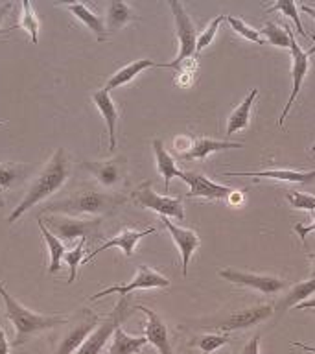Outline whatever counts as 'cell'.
<instances>
[{
    "label": "cell",
    "instance_id": "cell-8",
    "mask_svg": "<svg viewBox=\"0 0 315 354\" xmlns=\"http://www.w3.org/2000/svg\"><path fill=\"white\" fill-rule=\"evenodd\" d=\"M50 232L59 240H76V238H99V223L102 220H87V218H74V216L55 214L46 218Z\"/></svg>",
    "mask_w": 315,
    "mask_h": 354
},
{
    "label": "cell",
    "instance_id": "cell-47",
    "mask_svg": "<svg viewBox=\"0 0 315 354\" xmlns=\"http://www.w3.org/2000/svg\"><path fill=\"white\" fill-rule=\"evenodd\" d=\"M309 254V253H308ZM309 259L314 260V275H315V254H309Z\"/></svg>",
    "mask_w": 315,
    "mask_h": 354
},
{
    "label": "cell",
    "instance_id": "cell-3",
    "mask_svg": "<svg viewBox=\"0 0 315 354\" xmlns=\"http://www.w3.org/2000/svg\"><path fill=\"white\" fill-rule=\"evenodd\" d=\"M126 203V198L120 194H104L98 190H82L70 198L50 203L44 212L46 214H65L82 218V216H107L113 214L120 205Z\"/></svg>",
    "mask_w": 315,
    "mask_h": 354
},
{
    "label": "cell",
    "instance_id": "cell-30",
    "mask_svg": "<svg viewBox=\"0 0 315 354\" xmlns=\"http://www.w3.org/2000/svg\"><path fill=\"white\" fill-rule=\"evenodd\" d=\"M260 35L265 37L267 43H271L273 46H278V48H289L292 44V35H289V24H286L284 28H280L276 22L267 21L264 24V28L260 30Z\"/></svg>",
    "mask_w": 315,
    "mask_h": 354
},
{
    "label": "cell",
    "instance_id": "cell-13",
    "mask_svg": "<svg viewBox=\"0 0 315 354\" xmlns=\"http://www.w3.org/2000/svg\"><path fill=\"white\" fill-rule=\"evenodd\" d=\"M181 181H184L190 187L187 198H201L204 201H220V199H227L234 190L231 187L220 185V183L210 181L209 177L199 174V171H182Z\"/></svg>",
    "mask_w": 315,
    "mask_h": 354
},
{
    "label": "cell",
    "instance_id": "cell-32",
    "mask_svg": "<svg viewBox=\"0 0 315 354\" xmlns=\"http://www.w3.org/2000/svg\"><path fill=\"white\" fill-rule=\"evenodd\" d=\"M13 28H22L30 33L32 43L39 41V19L33 11V6L30 2H21V17H19V24Z\"/></svg>",
    "mask_w": 315,
    "mask_h": 354
},
{
    "label": "cell",
    "instance_id": "cell-29",
    "mask_svg": "<svg viewBox=\"0 0 315 354\" xmlns=\"http://www.w3.org/2000/svg\"><path fill=\"white\" fill-rule=\"evenodd\" d=\"M30 166L19 162H0V188H15L24 183Z\"/></svg>",
    "mask_w": 315,
    "mask_h": 354
},
{
    "label": "cell",
    "instance_id": "cell-31",
    "mask_svg": "<svg viewBox=\"0 0 315 354\" xmlns=\"http://www.w3.org/2000/svg\"><path fill=\"white\" fill-rule=\"evenodd\" d=\"M231 342L229 334H203V336L193 337L188 342V345L193 348H199L203 354H212L218 348L225 347L227 343Z\"/></svg>",
    "mask_w": 315,
    "mask_h": 354
},
{
    "label": "cell",
    "instance_id": "cell-39",
    "mask_svg": "<svg viewBox=\"0 0 315 354\" xmlns=\"http://www.w3.org/2000/svg\"><path fill=\"white\" fill-rule=\"evenodd\" d=\"M260 334H254L247 342V345L240 351V354H260Z\"/></svg>",
    "mask_w": 315,
    "mask_h": 354
},
{
    "label": "cell",
    "instance_id": "cell-28",
    "mask_svg": "<svg viewBox=\"0 0 315 354\" xmlns=\"http://www.w3.org/2000/svg\"><path fill=\"white\" fill-rule=\"evenodd\" d=\"M39 229H41V232H43L44 242H46V245H48V254H50L48 273L52 275V273L61 270V260H63V254L66 253V249L59 238L50 232V229L46 227L44 220H41V218H39Z\"/></svg>",
    "mask_w": 315,
    "mask_h": 354
},
{
    "label": "cell",
    "instance_id": "cell-40",
    "mask_svg": "<svg viewBox=\"0 0 315 354\" xmlns=\"http://www.w3.org/2000/svg\"><path fill=\"white\" fill-rule=\"evenodd\" d=\"M312 216H314V223H312V225H303V223H297V225H295V232L303 238L304 245H306V234L315 231V210H312Z\"/></svg>",
    "mask_w": 315,
    "mask_h": 354
},
{
    "label": "cell",
    "instance_id": "cell-27",
    "mask_svg": "<svg viewBox=\"0 0 315 354\" xmlns=\"http://www.w3.org/2000/svg\"><path fill=\"white\" fill-rule=\"evenodd\" d=\"M149 66H160V65L151 59L133 61V63H129V65L122 66L120 71H116L115 74L109 77V82H107V87L105 88H107V91H111V88L122 87V85H126V83L133 82V80H135V76H138L140 72L146 71V68H149Z\"/></svg>",
    "mask_w": 315,
    "mask_h": 354
},
{
    "label": "cell",
    "instance_id": "cell-25",
    "mask_svg": "<svg viewBox=\"0 0 315 354\" xmlns=\"http://www.w3.org/2000/svg\"><path fill=\"white\" fill-rule=\"evenodd\" d=\"M258 96V88H251V93L242 100V104L238 105L236 109L232 111L229 116V124H227V135L242 131L249 126V118H251V109H253L254 100Z\"/></svg>",
    "mask_w": 315,
    "mask_h": 354
},
{
    "label": "cell",
    "instance_id": "cell-14",
    "mask_svg": "<svg viewBox=\"0 0 315 354\" xmlns=\"http://www.w3.org/2000/svg\"><path fill=\"white\" fill-rule=\"evenodd\" d=\"M83 168H87V170L96 177V181H98L102 187L107 188L118 187L120 183H124L127 174V162L124 157L96 160V162L87 160V162H83Z\"/></svg>",
    "mask_w": 315,
    "mask_h": 354
},
{
    "label": "cell",
    "instance_id": "cell-21",
    "mask_svg": "<svg viewBox=\"0 0 315 354\" xmlns=\"http://www.w3.org/2000/svg\"><path fill=\"white\" fill-rule=\"evenodd\" d=\"M151 146H153L155 159H157V168H159L160 176H162V179H164V188H166V192H168L171 179H181L182 170H179L175 159L166 151L162 140L155 138L153 142H151Z\"/></svg>",
    "mask_w": 315,
    "mask_h": 354
},
{
    "label": "cell",
    "instance_id": "cell-1",
    "mask_svg": "<svg viewBox=\"0 0 315 354\" xmlns=\"http://www.w3.org/2000/svg\"><path fill=\"white\" fill-rule=\"evenodd\" d=\"M68 174H70V159H68V155H66V149L57 148L55 149V153L52 155V159L48 160V165L44 166V170L41 171V176L30 185L26 196H24L21 203L13 209V212L10 214L8 221H10V223H15L24 212L33 209V207L37 203H41L43 199L54 196V194L66 183Z\"/></svg>",
    "mask_w": 315,
    "mask_h": 354
},
{
    "label": "cell",
    "instance_id": "cell-15",
    "mask_svg": "<svg viewBox=\"0 0 315 354\" xmlns=\"http://www.w3.org/2000/svg\"><path fill=\"white\" fill-rule=\"evenodd\" d=\"M135 308L142 310L146 317H148L146 332H144V336L148 339V345H153L159 351V354H173V347H171L170 342V332H168V326L162 321V317L155 310L148 308V306H142V304H138Z\"/></svg>",
    "mask_w": 315,
    "mask_h": 354
},
{
    "label": "cell",
    "instance_id": "cell-34",
    "mask_svg": "<svg viewBox=\"0 0 315 354\" xmlns=\"http://www.w3.org/2000/svg\"><path fill=\"white\" fill-rule=\"evenodd\" d=\"M225 21L231 24L232 30H234V32L240 35V37L247 39V41H251V43L264 44V37L260 35L258 30H254V28H251L249 24H245L242 19H238V17H232V15H227Z\"/></svg>",
    "mask_w": 315,
    "mask_h": 354
},
{
    "label": "cell",
    "instance_id": "cell-16",
    "mask_svg": "<svg viewBox=\"0 0 315 354\" xmlns=\"http://www.w3.org/2000/svg\"><path fill=\"white\" fill-rule=\"evenodd\" d=\"M160 221L162 225L170 231L173 242L177 243V248L181 251V259H182V275H188V264H190V259L192 254L195 253V249L201 245V238L198 236V232L193 229H184V227H177L173 225V221L166 216H160Z\"/></svg>",
    "mask_w": 315,
    "mask_h": 354
},
{
    "label": "cell",
    "instance_id": "cell-22",
    "mask_svg": "<svg viewBox=\"0 0 315 354\" xmlns=\"http://www.w3.org/2000/svg\"><path fill=\"white\" fill-rule=\"evenodd\" d=\"M146 345H148V339L144 334L142 336H129L120 325L116 326L115 337H113V343H111L107 354H138Z\"/></svg>",
    "mask_w": 315,
    "mask_h": 354
},
{
    "label": "cell",
    "instance_id": "cell-26",
    "mask_svg": "<svg viewBox=\"0 0 315 354\" xmlns=\"http://www.w3.org/2000/svg\"><path fill=\"white\" fill-rule=\"evenodd\" d=\"M315 293V277L314 279H309V281H304V282H297L295 286L287 292L286 297H282L278 303H276V312H280L284 314L286 310L289 308H295L297 304L304 303V301H308L312 299V295Z\"/></svg>",
    "mask_w": 315,
    "mask_h": 354
},
{
    "label": "cell",
    "instance_id": "cell-38",
    "mask_svg": "<svg viewBox=\"0 0 315 354\" xmlns=\"http://www.w3.org/2000/svg\"><path fill=\"white\" fill-rule=\"evenodd\" d=\"M286 199L292 203L293 209L309 210V212L315 210V196H312V194H304L293 190V192L286 194Z\"/></svg>",
    "mask_w": 315,
    "mask_h": 354
},
{
    "label": "cell",
    "instance_id": "cell-46",
    "mask_svg": "<svg viewBox=\"0 0 315 354\" xmlns=\"http://www.w3.org/2000/svg\"><path fill=\"white\" fill-rule=\"evenodd\" d=\"M293 347H298V348H304V351H308V353H314L315 354V345H306L303 342H292Z\"/></svg>",
    "mask_w": 315,
    "mask_h": 354
},
{
    "label": "cell",
    "instance_id": "cell-43",
    "mask_svg": "<svg viewBox=\"0 0 315 354\" xmlns=\"http://www.w3.org/2000/svg\"><path fill=\"white\" fill-rule=\"evenodd\" d=\"M295 308H297V310H306V308L312 310V308H315V297H312V299H308V301H304V303L297 304Z\"/></svg>",
    "mask_w": 315,
    "mask_h": 354
},
{
    "label": "cell",
    "instance_id": "cell-12",
    "mask_svg": "<svg viewBox=\"0 0 315 354\" xmlns=\"http://www.w3.org/2000/svg\"><path fill=\"white\" fill-rule=\"evenodd\" d=\"M289 35H292V44H289V50H292V61H293V66H292V80H293V87H292V94H289V98H287L286 105H284V111H282V115L278 116V126L284 124L286 120L287 113L292 109L293 102L297 100L298 93H300V87H303L304 83V77L308 74L309 71V65H312V61H309V52H304L300 46H298L297 39L293 35V30L289 26Z\"/></svg>",
    "mask_w": 315,
    "mask_h": 354
},
{
    "label": "cell",
    "instance_id": "cell-17",
    "mask_svg": "<svg viewBox=\"0 0 315 354\" xmlns=\"http://www.w3.org/2000/svg\"><path fill=\"white\" fill-rule=\"evenodd\" d=\"M151 232H155V227H149V229H146V231H131V229H124L120 234H116L115 238H111V240H107L105 243H102V245L94 249L93 253L88 254V257H85V259H83V264H85V262H90L96 254L104 253L105 249H111V248H120L127 259H131L133 254H135V245H137L138 240L144 236H148V234H151Z\"/></svg>",
    "mask_w": 315,
    "mask_h": 354
},
{
    "label": "cell",
    "instance_id": "cell-6",
    "mask_svg": "<svg viewBox=\"0 0 315 354\" xmlns=\"http://www.w3.org/2000/svg\"><path fill=\"white\" fill-rule=\"evenodd\" d=\"M99 315L94 314L93 310L83 308L82 312H77L70 321V326L66 328V332L61 336L54 348V354H74L77 348L82 347V343L87 339L90 332L98 326Z\"/></svg>",
    "mask_w": 315,
    "mask_h": 354
},
{
    "label": "cell",
    "instance_id": "cell-49",
    "mask_svg": "<svg viewBox=\"0 0 315 354\" xmlns=\"http://www.w3.org/2000/svg\"><path fill=\"white\" fill-rule=\"evenodd\" d=\"M312 151H314V153H315V144H314V146H312Z\"/></svg>",
    "mask_w": 315,
    "mask_h": 354
},
{
    "label": "cell",
    "instance_id": "cell-20",
    "mask_svg": "<svg viewBox=\"0 0 315 354\" xmlns=\"http://www.w3.org/2000/svg\"><path fill=\"white\" fill-rule=\"evenodd\" d=\"M243 148L242 142H232V140H216V138L199 137L193 138L192 146L188 151L182 153V157L188 160L195 159H207L209 155L216 153V151H223V149H240Z\"/></svg>",
    "mask_w": 315,
    "mask_h": 354
},
{
    "label": "cell",
    "instance_id": "cell-9",
    "mask_svg": "<svg viewBox=\"0 0 315 354\" xmlns=\"http://www.w3.org/2000/svg\"><path fill=\"white\" fill-rule=\"evenodd\" d=\"M133 199L137 201L140 207L149 209L157 212L159 216L166 218H177V220H184V209L179 198H170V196H159L157 192L151 190V181L144 183L142 187L133 192Z\"/></svg>",
    "mask_w": 315,
    "mask_h": 354
},
{
    "label": "cell",
    "instance_id": "cell-41",
    "mask_svg": "<svg viewBox=\"0 0 315 354\" xmlns=\"http://www.w3.org/2000/svg\"><path fill=\"white\" fill-rule=\"evenodd\" d=\"M0 354H10V343H8V337H6L2 326H0Z\"/></svg>",
    "mask_w": 315,
    "mask_h": 354
},
{
    "label": "cell",
    "instance_id": "cell-42",
    "mask_svg": "<svg viewBox=\"0 0 315 354\" xmlns=\"http://www.w3.org/2000/svg\"><path fill=\"white\" fill-rule=\"evenodd\" d=\"M227 199H229L232 205H240L243 201V192L242 190H234V192H232Z\"/></svg>",
    "mask_w": 315,
    "mask_h": 354
},
{
    "label": "cell",
    "instance_id": "cell-18",
    "mask_svg": "<svg viewBox=\"0 0 315 354\" xmlns=\"http://www.w3.org/2000/svg\"><path fill=\"white\" fill-rule=\"evenodd\" d=\"M229 177H258V179H275V181H289V183H312L315 181V170L300 171L287 170V168H273V170L262 171H225Z\"/></svg>",
    "mask_w": 315,
    "mask_h": 354
},
{
    "label": "cell",
    "instance_id": "cell-19",
    "mask_svg": "<svg viewBox=\"0 0 315 354\" xmlns=\"http://www.w3.org/2000/svg\"><path fill=\"white\" fill-rule=\"evenodd\" d=\"M93 102L98 107V111L104 115L107 131H109V151H115L116 148V120H118V107L113 100L107 88H99L93 93Z\"/></svg>",
    "mask_w": 315,
    "mask_h": 354
},
{
    "label": "cell",
    "instance_id": "cell-7",
    "mask_svg": "<svg viewBox=\"0 0 315 354\" xmlns=\"http://www.w3.org/2000/svg\"><path fill=\"white\" fill-rule=\"evenodd\" d=\"M168 8L173 13L177 28V37H179V54L171 63L162 65V68H175L179 63L184 59L195 57V43H198V32L193 26L192 19L188 15V11L182 8L181 2H168Z\"/></svg>",
    "mask_w": 315,
    "mask_h": 354
},
{
    "label": "cell",
    "instance_id": "cell-37",
    "mask_svg": "<svg viewBox=\"0 0 315 354\" xmlns=\"http://www.w3.org/2000/svg\"><path fill=\"white\" fill-rule=\"evenodd\" d=\"M227 15H218L214 19V21L210 22L209 26L204 28V32L201 33V35H198V43H195V54H199V52H203L207 46H209L212 41H214L216 37V32H218V28H220V24L223 21H225Z\"/></svg>",
    "mask_w": 315,
    "mask_h": 354
},
{
    "label": "cell",
    "instance_id": "cell-24",
    "mask_svg": "<svg viewBox=\"0 0 315 354\" xmlns=\"http://www.w3.org/2000/svg\"><path fill=\"white\" fill-rule=\"evenodd\" d=\"M65 8L70 11L72 15L76 17L77 21L83 22V24L96 35L98 41H105V39H107V30H105L104 21H102L96 13H93V11L88 10V6L82 4V2H74V4H66Z\"/></svg>",
    "mask_w": 315,
    "mask_h": 354
},
{
    "label": "cell",
    "instance_id": "cell-5",
    "mask_svg": "<svg viewBox=\"0 0 315 354\" xmlns=\"http://www.w3.org/2000/svg\"><path fill=\"white\" fill-rule=\"evenodd\" d=\"M131 315V308H129V301L127 297H122L120 301L116 303V306L113 308V312H109V315L105 317L104 321H99L98 326L94 328L90 334L87 336V339L82 343V347L77 348L74 354H99L102 348L105 347V343L109 342V337L115 334L116 326L122 325V321Z\"/></svg>",
    "mask_w": 315,
    "mask_h": 354
},
{
    "label": "cell",
    "instance_id": "cell-50",
    "mask_svg": "<svg viewBox=\"0 0 315 354\" xmlns=\"http://www.w3.org/2000/svg\"><path fill=\"white\" fill-rule=\"evenodd\" d=\"M2 124H4V122H0V126H2Z\"/></svg>",
    "mask_w": 315,
    "mask_h": 354
},
{
    "label": "cell",
    "instance_id": "cell-2",
    "mask_svg": "<svg viewBox=\"0 0 315 354\" xmlns=\"http://www.w3.org/2000/svg\"><path fill=\"white\" fill-rule=\"evenodd\" d=\"M0 297L6 304V317L11 321V325L15 326V342L11 343V347H21L35 334L41 332L52 330L57 326L66 325L70 317L66 314H35L32 310H28L26 306H22L15 297H11V293L6 292L4 284H0Z\"/></svg>",
    "mask_w": 315,
    "mask_h": 354
},
{
    "label": "cell",
    "instance_id": "cell-45",
    "mask_svg": "<svg viewBox=\"0 0 315 354\" xmlns=\"http://www.w3.org/2000/svg\"><path fill=\"white\" fill-rule=\"evenodd\" d=\"M300 10H303L304 13H308L309 17H314V19H315V8H312V6L303 4V6H300ZM308 52H309V54H314V52H315V46H314V48H312V50H308Z\"/></svg>",
    "mask_w": 315,
    "mask_h": 354
},
{
    "label": "cell",
    "instance_id": "cell-4",
    "mask_svg": "<svg viewBox=\"0 0 315 354\" xmlns=\"http://www.w3.org/2000/svg\"><path fill=\"white\" fill-rule=\"evenodd\" d=\"M273 314H275L273 304H256V306L238 310V312H231V314L204 317V319L199 321V328H203V330H221L229 334L232 330H243V328L256 326L262 321L269 319Z\"/></svg>",
    "mask_w": 315,
    "mask_h": 354
},
{
    "label": "cell",
    "instance_id": "cell-11",
    "mask_svg": "<svg viewBox=\"0 0 315 354\" xmlns=\"http://www.w3.org/2000/svg\"><path fill=\"white\" fill-rule=\"evenodd\" d=\"M171 282L166 279L164 275H160L157 271H153L149 266L142 264L138 266L137 275L131 282L127 284H115V286H109L102 290V292L94 293L90 301H98V299L105 297V295H111V293H118L122 297H127V293L135 292V290H151V288H170Z\"/></svg>",
    "mask_w": 315,
    "mask_h": 354
},
{
    "label": "cell",
    "instance_id": "cell-33",
    "mask_svg": "<svg viewBox=\"0 0 315 354\" xmlns=\"http://www.w3.org/2000/svg\"><path fill=\"white\" fill-rule=\"evenodd\" d=\"M267 11H269V13H273V11H278V13H282V15H286L287 19H292L293 24H295V28H297V32L300 33L304 39L312 37L309 33L304 32L303 22H300V17H298V13H297V4H295V2H292V0H280V2H276V4L271 6Z\"/></svg>",
    "mask_w": 315,
    "mask_h": 354
},
{
    "label": "cell",
    "instance_id": "cell-10",
    "mask_svg": "<svg viewBox=\"0 0 315 354\" xmlns=\"http://www.w3.org/2000/svg\"><path fill=\"white\" fill-rule=\"evenodd\" d=\"M218 275H220L221 279H225L227 282H232V284H236V286H247L251 288V290H256V292L264 293V295H275V293L289 288V284H287L286 281L276 279V277L260 275V273H247V271L232 270V268L221 270Z\"/></svg>",
    "mask_w": 315,
    "mask_h": 354
},
{
    "label": "cell",
    "instance_id": "cell-48",
    "mask_svg": "<svg viewBox=\"0 0 315 354\" xmlns=\"http://www.w3.org/2000/svg\"><path fill=\"white\" fill-rule=\"evenodd\" d=\"M4 207V198H2V194H0V209Z\"/></svg>",
    "mask_w": 315,
    "mask_h": 354
},
{
    "label": "cell",
    "instance_id": "cell-36",
    "mask_svg": "<svg viewBox=\"0 0 315 354\" xmlns=\"http://www.w3.org/2000/svg\"><path fill=\"white\" fill-rule=\"evenodd\" d=\"M179 71V76H177L175 83L179 87H190L193 83V77H195V71H198V59L195 57H190V59H184L182 63L175 66Z\"/></svg>",
    "mask_w": 315,
    "mask_h": 354
},
{
    "label": "cell",
    "instance_id": "cell-35",
    "mask_svg": "<svg viewBox=\"0 0 315 354\" xmlns=\"http://www.w3.org/2000/svg\"><path fill=\"white\" fill-rule=\"evenodd\" d=\"M83 259H85V238H79V242H77L76 248L70 249V251H66V253L63 254V260H65L66 264H68V268H70V277H68V282H70V284L76 281L77 268H79V264L83 262Z\"/></svg>",
    "mask_w": 315,
    "mask_h": 354
},
{
    "label": "cell",
    "instance_id": "cell-44",
    "mask_svg": "<svg viewBox=\"0 0 315 354\" xmlns=\"http://www.w3.org/2000/svg\"><path fill=\"white\" fill-rule=\"evenodd\" d=\"M11 10H13V4H11V2H6V4L0 6V22L4 21V17L8 15V11Z\"/></svg>",
    "mask_w": 315,
    "mask_h": 354
},
{
    "label": "cell",
    "instance_id": "cell-23",
    "mask_svg": "<svg viewBox=\"0 0 315 354\" xmlns=\"http://www.w3.org/2000/svg\"><path fill=\"white\" fill-rule=\"evenodd\" d=\"M133 21H138V17L126 2H111L107 6V17H105V30H107V33L118 32V30L126 28Z\"/></svg>",
    "mask_w": 315,
    "mask_h": 354
}]
</instances>
